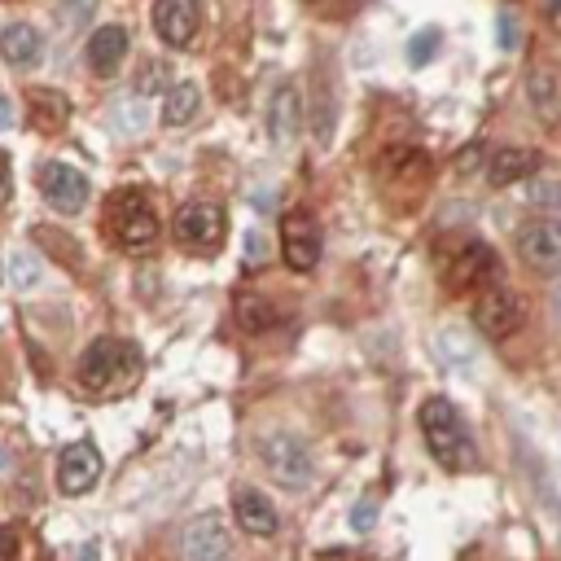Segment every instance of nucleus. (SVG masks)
<instances>
[{"mask_svg": "<svg viewBox=\"0 0 561 561\" xmlns=\"http://www.w3.org/2000/svg\"><path fill=\"white\" fill-rule=\"evenodd\" d=\"M141 373H145V360L128 338H97L75 364V382L88 399L128 395L132 386L141 382Z\"/></svg>", "mask_w": 561, "mask_h": 561, "instance_id": "nucleus-1", "label": "nucleus"}, {"mask_svg": "<svg viewBox=\"0 0 561 561\" xmlns=\"http://www.w3.org/2000/svg\"><path fill=\"white\" fill-rule=\"evenodd\" d=\"M417 421H421V439H426L430 456L443 469H452V474H465V469H474L478 448H474V439H469L461 412H456L448 399H439V395L426 399L421 412H417Z\"/></svg>", "mask_w": 561, "mask_h": 561, "instance_id": "nucleus-2", "label": "nucleus"}, {"mask_svg": "<svg viewBox=\"0 0 561 561\" xmlns=\"http://www.w3.org/2000/svg\"><path fill=\"white\" fill-rule=\"evenodd\" d=\"M106 233H110L123 250H150V246L158 242V215L150 211V202H145L136 189H119V193L110 198Z\"/></svg>", "mask_w": 561, "mask_h": 561, "instance_id": "nucleus-3", "label": "nucleus"}, {"mask_svg": "<svg viewBox=\"0 0 561 561\" xmlns=\"http://www.w3.org/2000/svg\"><path fill=\"white\" fill-rule=\"evenodd\" d=\"M474 325H478V334L483 338L505 342L526 325V307H522V299L509 290V285L487 281L483 290H478V299H474Z\"/></svg>", "mask_w": 561, "mask_h": 561, "instance_id": "nucleus-4", "label": "nucleus"}, {"mask_svg": "<svg viewBox=\"0 0 561 561\" xmlns=\"http://www.w3.org/2000/svg\"><path fill=\"white\" fill-rule=\"evenodd\" d=\"M228 233L224 206L220 202H185L176 215V242L198 250V255H215Z\"/></svg>", "mask_w": 561, "mask_h": 561, "instance_id": "nucleus-5", "label": "nucleus"}, {"mask_svg": "<svg viewBox=\"0 0 561 561\" xmlns=\"http://www.w3.org/2000/svg\"><path fill=\"white\" fill-rule=\"evenodd\" d=\"M518 259L540 277H561V220H526L513 237Z\"/></svg>", "mask_w": 561, "mask_h": 561, "instance_id": "nucleus-6", "label": "nucleus"}, {"mask_svg": "<svg viewBox=\"0 0 561 561\" xmlns=\"http://www.w3.org/2000/svg\"><path fill=\"white\" fill-rule=\"evenodd\" d=\"M259 456L281 487L303 491L307 483H312V452H307L294 434H268V439L259 443Z\"/></svg>", "mask_w": 561, "mask_h": 561, "instance_id": "nucleus-7", "label": "nucleus"}, {"mask_svg": "<svg viewBox=\"0 0 561 561\" xmlns=\"http://www.w3.org/2000/svg\"><path fill=\"white\" fill-rule=\"evenodd\" d=\"M320 224L312 211H303V206H294V211L281 215V259L290 263L294 272H312L320 263Z\"/></svg>", "mask_w": 561, "mask_h": 561, "instance_id": "nucleus-8", "label": "nucleus"}, {"mask_svg": "<svg viewBox=\"0 0 561 561\" xmlns=\"http://www.w3.org/2000/svg\"><path fill=\"white\" fill-rule=\"evenodd\" d=\"M491 277H496V250H491L487 242H465V246L452 255L448 272H443V281H448L452 294L483 290Z\"/></svg>", "mask_w": 561, "mask_h": 561, "instance_id": "nucleus-9", "label": "nucleus"}, {"mask_svg": "<svg viewBox=\"0 0 561 561\" xmlns=\"http://www.w3.org/2000/svg\"><path fill=\"white\" fill-rule=\"evenodd\" d=\"M526 101H531V114L548 132H561V66L557 62H540L526 71Z\"/></svg>", "mask_w": 561, "mask_h": 561, "instance_id": "nucleus-10", "label": "nucleus"}, {"mask_svg": "<svg viewBox=\"0 0 561 561\" xmlns=\"http://www.w3.org/2000/svg\"><path fill=\"white\" fill-rule=\"evenodd\" d=\"M97 478H101V452L93 443L79 439L71 448H62V456H57V491L62 496H84Z\"/></svg>", "mask_w": 561, "mask_h": 561, "instance_id": "nucleus-11", "label": "nucleus"}, {"mask_svg": "<svg viewBox=\"0 0 561 561\" xmlns=\"http://www.w3.org/2000/svg\"><path fill=\"white\" fill-rule=\"evenodd\" d=\"M40 193L57 211H84L88 202V176L71 163H44L40 167Z\"/></svg>", "mask_w": 561, "mask_h": 561, "instance_id": "nucleus-12", "label": "nucleus"}, {"mask_svg": "<svg viewBox=\"0 0 561 561\" xmlns=\"http://www.w3.org/2000/svg\"><path fill=\"white\" fill-rule=\"evenodd\" d=\"M540 167H544L540 150H526V145H500V150L487 154L483 176H487L491 189H509V185H518V180H531Z\"/></svg>", "mask_w": 561, "mask_h": 561, "instance_id": "nucleus-13", "label": "nucleus"}, {"mask_svg": "<svg viewBox=\"0 0 561 561\" xmlns=\"http://www.w3.org/2000/svg\"><path fill=\"white\" fill-rule=\"evenodd\" d=\"M198 27H202V5L198 0H154V31L171 44V49L193 44Z\"/></svg>", "mask_w": 561, "mask_h": 561, "instance_id": "nucleus-14", "label": "nucleus"}, {"mask_svg": "<svg viewBox=\"0 0 561 561\" xmlns=\"http://www.w3.org/2000/svg\"><path fill=\"white\" fill-rule=\"evenodd\" d=\"M185 557L189 561H233V540H228L224 522L206 513L185 531Z\"/></svg>", "mask_w": 561, "mask_h": 561, "instance_id": "nucleus-15", "label": "nucleus"}, {"mask_svg": "<svg viewBox=\"0 0 561 561\" xmlns=\"http://www.w3.org/2000/svg\"><path fill=\"white\" fill-rule=\"evenodd\" d=\"M233 518H237V526H242L246 535H277V526H281V518H277V509H272V500L263 496V491H255V487H237L233 491Z\"/></svg>", "mask_w": 561, "mask_h": 561, "instance_id": "nucleus-16", "label": "nucleus"}, {"mask_svg": "<svg viewBox=\"0 0 561 561\" xmlns=\"http://www.w3.org/2000/svg\"><path fill=\"white\" fill-rule=\"evenodd\" d=\"M268 132L277 145H290L303 132V93L299 84H281L268 106Z\"/></svg>", "mask_w": 561, "mask_h": 561, "instance_id": "nucleus-17", "label": "nucleus"}, {"mask_svg": "<svg viewBox=\"0 0 561 561\" xmlns=\"http://www.w3.org/2000/svg\"><path fill=\"white\" fill-rule=\"evenodd\" d=\"M27 114H31V128H36V132L62 136L66 123H71V97L57 93V88H31Z\"/></svg>", "mask_w": 561, "mask_h": 561, "instance_id": "nucleus-18", "label": "nucleus"}, {"mask_svg": "<svg viewBox=\"0 0 561 561\" xmlns=\"http://www.w3.org/2000/svg\"><path fill=\"white\" fill-rule=\"evenodd\" d=\"M123 57H128V31L123 27H97L93 36H88V66H93L97 75H114L123 66Z\"/></svg>", "mask_w": 561, "mask_h": 561, "instance_id": "nucleus-19", "label": "nucleus"}, {"mask_svg": "<svg viewBox=\"0 0 561 561\" xmlns=\"http://www.w3.org/2000/svg\"><path fill=\"white\" fill-rule=\"evenodd\" d=\"M0 57H5L9 66H36L44 57V40L40 31L31 27V22H9L5 31H0Z\"/></svg>", "mask_w": 561, "mask_h": 561, "instance_id": "nucleus-20", "label": "nucleus"}, {"mask_svg": "<svg viewBox=\"0 0 561 561\" xmlns=\"http://www.w3.org/2000/svg\"><path fill=\"white\" fill-rule=\"evenodd\" d=\"M202 106V88L198 84H171L163 97V123L167 128H185L193 123V114Z\"/></svg>", "mask_w": 561, "mask_h": 561, "instance_id": "nucleus-21", "label": "nucleus"}, {"mask_svg": "<svg viewBox=\"0 0 561 561\" xmlns=\"http://www.w3.org/2000/svg\"><path fill=\"white\" fill-rule=\"evenodd\" d=\"M233 312H237V325H242L246 334H268V329L281 320V312L263 299V294H237Z\"/></svg>", "mask_w": 561, "mask_h": 561, "instance_id": "nucleus-22", "label": "nucleus"}, {"mask_svg": "<svg viewBox=\"0 0 561 561\" xmlns=\"http://www.w3.org/2000/svg\"><path fill=\"white\" fill-rule=\"evenodd\" d=\"M382 176H404V180H426L430 176V158L412 145H395L391 154L382 158Z\"/></svg>", "mask_w": 561, "mask_h": 561, "instance_id": "nucleus-23", "label": "nucleus"}, {"mask_svg": "<svg viewBox=\"0 0 561 561\" xmlns=\"http://www.w3.org/2000/svg\"><path fill=\"white\" fill-rule=\"evenodd\" d=\"M9 281H14V290H22V294H31L44 281V263L36 250H14V255H9Z\"/></svg>", "mask_w": 561, "mask_h": 561, "instance_id": "nucleus-24", "label": "nucleus"}, {"mask_svg": "<svg viewBox=\"0 0 561 561\" xmlns=\"http://www.w3.org/2000/svg\"><path fill=\"white\" fill-rule=\"evenodd\" d=\"M434 53H439V31H434V27L417 31V40L408 44V62H412V66H426Z\"/></svg>", "mask_w": 561, "mask_h": 561, "instance_id": "nucleus-25", "label": "nucleus"}, {"mask_svg": "<svg viewBox=\"0 0 561 561\" xmlns=\"http://www.w3.org/2000/svg\"><path fill=\"white\" fill-rule=\"evenodd\" d=\"M93 14H97V0H62V5H57V18L71 22V27H84Z\"/></svg>", "mask_w": 561, "mask_h": 561, "instance_id": "nucleus-26", "label": "nucleus"}, {"mask_svg": "<svg viewBox=\"0 0 561 561\" xmlns=\"http://www.w3.org/2000/svg\"><path fill=\"white\" fill-rule=\"evenodd\" d=\"M158 88H167V66L163 62H145V75H136V93L150 97Z\"/></svg>", "mask_w": 561, "mask_h": 561, "instance_id": "nucleus-27", "label": "nucleus"}, {"mask_svg": "<svg viewBox=\"0 0 561 561\" xmlns=\"http://www.w3.org/2000/svg\"><path fill=\"white\" fill-rule=\"evenodd\" d=\"M496 31H500V49L513 53L522 44V27H518V18H509V14H500L496 18Z\"/></svg>", "mask_w": 561, "mask_h": 561, "instance_id": "nucleus-28", "label": "nucleus"}, {"mask_svg": "<svg viewBox=\"0 0 561 561\" xmlns=\"http://www.w3.org/2000/svg\"><path fill=\"white\" fill-rule=\"evenodd\" d=\"M526 198H531V202H544V206H557V202H561V185H544V180H535Z\"/></svg>", "mask_w": 561, "mask_h": 561, "instance_id": "nucleus-29", "label": "nucleus"}, {"mask_svg": "<svg viewBox=\"0 0 561 561\" xmlns=\"http://www.w3.org/2000/svg\"><path fill=\"white\" fill-rule=\"evenodd\" d=\"M0 561H18V531L0 526Z\"/></svg>", "mask_w": 561, "mask_h": 561, "instance_id": "nucleus-30", "label": "nucleus"}, {"mask_svg": "<svg viewBox=\"0 0 561 561\" xmlns=\"http://www.w3.org/2000/svg\"><path fill=\"white\" fill-rule=\"evenodd\" d=\"M439 347H448V351H443L448 360H469V347H465V338H461V334H443V338H439Z\"/></svg>", "mask_w": 561, "mask_h": 561, "instance_id": "nucleus-31", "label": "nucleus"}, {"mask_svg": "<svg viewBox=\"0 0 561 561\" xmlns=\"http://www.w3.org/2000/svg\"><path fill=\"white\" fill-rule=\"evenodd\" d=\"M9 193H14V167H9V154H0V206L9 202Z\"/></svg>", "mask_w": 561, "mask_h": 561, "instance_id": "nucleus-32", "label": "nucleus"}, {"mask_svg": "<svg viewBox=\"0 0 561 561\" xmlns=\"http://www.w3.org/2000/svg\"><path fill=\"white\" fill-rule=\"evenodd\" d=\"M487 163V150H483V145H469V150L461 154V158H456V167H461V171H469V167H483Z\"/></svg>", "mask_w": 561, "mask_h": 561, "instance_id": "nucleus-33", "label": "nucleus"}, {"mask_svg": "<svg viewBox=\"0 0 561 561\" xmlns=\"http://www.w3.org/2000/svg\"><path fill=\"white\" fill-rule=\"evenodd\" d=\"M351 526H356V531H369L373 526V500H360L356 513H351Z\"/></svg>", "mask_w": 561, "mask_h": 561, "instance_id": "nucleus-34", "label": "nucleus"}, {"mask_svg": "<svg viewBox=\"0 0 561 561\" xmlns=\"http://www.w3.org/2000/svg\"><path fill=\"white\" fill-rule=\"evenodd\" d=\"M544 22L553 36H561V0H544Z\"/></svg>", "mask_w": 561, "mask_h": 561, "instance_id": "nucleus-35", "label": "nucleus"}, {"mask_svg": "<svg viewBox=\"0 0 561 561\" xmlns=\"http://www.w3.org/2000/svg\"><path fill=\"white\" fill-rule=\"evenodd\" d=\"M14 128V110H9V97H0V132Z\"/></svg>", "mask_w": 561, "mask_h": 561, "instance_id": "nucleus-36", "label": "nucleus"}, {"mask_svg": "<svg viewBox=\"0 0 561 561\" xmlns=\"http://www.w3.org/2000/svg\"><path fill=\"white\" fill-rule=\"evenodd\" d=\"M5 469H9V452L0 448V474H5Z\"/></svg>", "mask_w": 561, "mask_h": 561, "instance_id": "nucleus-37", "label": "nucleus"}]
</instances>
